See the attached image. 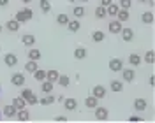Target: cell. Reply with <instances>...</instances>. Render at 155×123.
<instances>
[{
	"mask_svg": "<svg viewBox=\"0 0 155 123\" xmlns=\"http://www.w3.org/2000/svg\"><path fill=\"white\" fill-rule=\"evenodd\" d=\"M107 67H109V70H113V72H120V70L124 69V62H122V58H111L109 63H107Z\"/></svg>",
	"mask_w": 155,
	"mask_h": 123,
	"instance_id": "1",
	"label": "cell"
},
{
	"mask_svg": "<svg viewBox=\"0 0 155 123\" xmlns=\"http://www.w3.org/2000/svg\"><path fill=\"white\" fill-rule=\"evenodd\" d=\"M120 72H122V77H124L125 83H132V81L136 79V70L134 69H129V67H127V69H122Z\"/></svg>",
	"mask_w": 155,
	"mask_h": 123,
	"instance_id": "2",
	"label": "cell"
},
{
	"mask_svg": "<svg viewBox=\"0 0 155 123\" xmlns=\"http://www.w3.org/2000/svg\"><path fill=\"white\" fill-rule=\"evenodd\" d=\"M94 111H95V120H99V121H106L107 120V109L106 107H101V105H97V107H94Z\"/></svg>",
	"mask_w": 155,
	"mask_h": 123,
	"instance_id": "3",
	"label": "cell"
},
{
	"mask_svg": "<svg viewBox=\"0 0 155 123\" xmlns=\"http://www.w3.org/2000/svg\"><path fill=\"white\" fill-rule=\"evenodd\" d=\"M106 93H107V90H106V86H102V85H97V86H94V88H92V95H94V97H97L99 100H101V99H104V97H106Z\"/></svg>",
	"mask_w": 155,
	"mask_h": 123,
	"instance_id": "4",
	"label": "cell"
},
{
	"mask_svg": "<svg viewBox=\"0 0 155 123\" xmlns=\"http://www.w3.org/2000/svg\"><path fill=\"white\" fill-rule=\"evenodd\" d=\"M11 83L14 86H23L25 85V74H21V72L12 74V76H11Z\"/></svg>",
	"mask_w": 155,
	"mask_h": 123,
	"instance_id": "5",
	"label": "cell"
},
{
	"mask_svg": "<svg viewBox=\"0 0 155 123\" xmlns=\"http://www.w3.org/2000/svg\"><path fill=\"white\" fill-rule=\"evenodd\" d=\"M124 28V27H122V23H120V21H118V19H113V21H109V25H107V30H109V32H111V34H120V30Z\"/></svg>",
	"mask_w": 155,
	"mask_h": 123,
	"instance_id": "6",
	"label": "cell"
},
{
	"mask_svg": "<svg viewBox=\"0 0 155 123\" xmlns=\"http://www.w3.org/2000/svg\"><path fill=\"white\" fill-rule=\"evenodd\" d=\"M4 63L7 67H14L16 63H18V57L14 55V53H7L5 57H4Z\"/></svg>",
	"mask_w": 155,
	"mask_h": 123,
	"instance_id": "7",
	"label": "cell"
},
{
	"mask_svg": "<svg viewBox=\"0 0 155 123\" xmlns=\"http://www.w3.org/2000/svg\"><path fill=\"white\" fill-rule=\"evenodd\" d=\"M65 27H67V30H71L72 34H76L78 30L81 28V23H79V19L78 18H74V19H69V23L65 25Z\"/></svg>",
	"mask_w": 155,
	"mask_h": 123,
	"instance_id": "8",
	"label": "cell"
},
{
	"mask_svg": "<svg viewBox=\"0 0 155 123\" xmlns=\"http://www.w3.org/2000/svg\"><path fill=\"white\" fill-rule=\"evenodd\" d=\"M120 35H122V39H124L125 42H130V40L134 39V30L132 28H122L120 30Z\"/></svg>",
	"mask_w": 155,
	"mask_h": 123,
	"instance_id": "9",
	"label": "cell"
},
{
	"mask_svg": "<svg viewBox=\"0 0 155 123\" xmlns=\"http://www.w3.org/2000/svg\"><path fill=\"white\" fill-rule=\"evenodd\" d=\"M16 118H18L19 121H30V113L27 111V107L18 109V111H16Z\"/></svg>",
	"mask_w": 155,
	"mask_h": 123,
	"instance_id": "10",
	"label": "cell"
},
{
	"mask_svg": "<svg viewBox=\"0 0 155 123\" xmlns=\"http://www.w3.org/2000/svg\"><path fill=\"white\" fill-rule=\"evenodd\" d=\"M55 102H57V97H53L51 93H46L42 99H39V104H42V105H51Z\"/></svg>",
	"mask_w": 155,
	"mask_h": 123,
	"instance_id": "11",
	"label": "cell"
},
{
	"mask_svg": "<svg viewBox=\"0 0 155 123\" xmlns=\"http://www.w3.org/2000/svg\"><path fill=\"white\" fill-rule=\"evenodd\" d=\"M115 18L118 19L120 23H125V21H129V18H130V16H129V9H120L118 12H116Z\"/></svg>",
	"mask_w": 155,
	"mask_h": 123,
	"instance_id": "12",
	"label": "cell"
},
{
	"mask_svg": "<svg viewBox=\"0 0 155 123\" xmlns=\"http://www.w3.org/2000/svg\"><path fill=\"white\" fill-rule=\"evenodd\" d=\"M64 105L67 111H76L78 109V100L76 99H64Z\"/></svg>",
	"mask_w": 155,
	"mask_h": 123,
	"instance_id": "13",
	"label": "cell"
},
{
	"mask_svg": "<svg viewBox=\"0 0 155 123\" xmlns=\"http://www.w3.org/2000/svg\"><path fill=\"white\" fill-rule=\"evenodd\" d=\"M109 88H111V92L120 93V92H124V83H122V81H118V79H113V81L109 83Z\"/></svg>",
	"mask_w": 155,
	"mask_h": 123,
	"instance_id": "14",
	"label": "cell"
},
{
	"mask_svg": "<svg viewBox=\"0 0 155 123\" xmlns=\"http://www.w3.org/2000/svg\"><path fill=\"white\" fill-rule=\"evenodd\" d=\"M21 42H23L25 46L32 47L34 44H35V37H34L32 34H25V35H21Z\"/></svg>",
	"mask_w": 155,
	"mask_h": 123,
	"instance_id": "15",
	"label": "cell"
},
{
	"mask_svg": "<svg viewBox=\"0 0 155 123\" xmlns=\"http://www.w3.org/2000/svg\"><path fill=\"white\" fill-rule=\"evenodd\" d=\"M16 111H18V109L12 104H7V105H4V111H2V113L5 114L7 118H14V116H16Z\"/></svg>",
	"mask_w": 155,
	"mask_h": 123,
	"instance_id": "16",
	"label": "cell"
},
{
	"mask_svg": "<svg viewBox=\"0 0 155 123\" xmlns=\"http://www.w3.org/2000/svg\"><path fill=\"white\" fill-rule=\"evenodd\" d=\"M85 105H87L88 109H94V107H97V105H99V99H97V97H94V95H90V97H87V99H85Z\"/></svg>",
	"mask_w": 155,
	"mask_h": 123,
	"instance_id": "17",
	"label": "cell"
},
{
	"mask_svg": "<svg viewBox=\"0 0 155 123\" xmlns=\"http://www.w3.org/2000/svg\"><path fill=\"white\" fill-rule=\"evenodd\" d=\"M87 55H88V51H87V47H76L74 49V58L76 60H83V58H87Z\"/></svg>",
	"mask_w": 155,
	"mask_h": 123,
	"instance_id": "18",
	"label": "cell"
},
{
	"mask_svg": "<svg viewBox=\"0 0 155 123\" xmlns=\"http://www.w3.org/2000/svg\"><path fill=\"white\" fill-rule=\"evenodd\" d=\"M146 107H148V102H146L145 99H136L134 100V109L136 111H145Z\"/></svg>",
	"mask_w": 155,
	"mask_h": 123,
	"instance_id": "19",
	"label": "cell"
},
{
	"mask_svg": "<svg viewBox=\"0 0 155 123\" xmlns=\"http://www.w3.org/2000/svg\"><path fill=\"white\" fill-rule=\"evenodd\" d=\"M118 11H120V5L115 4V2H111V4L106 7V14H107V16H116V12H118Z\"/></svg>",
	"mask_w": 155,
	"mask_h": 123,
	"instance_id": "20",
	"label": "cell"
},
{
	"mask_svg": "<svg viewBox=\"0 0 155 123\" xmlns=\"http://www.w3.org/2000/svg\"><path fill=\"white\" fill-rule=\"evenodd\" d=\"M19 25H21V23H19V21H16V19H9V21L5 23V28L9 30V32H18Z\"/></svg>",
	"mask_w": 155,
	"mask_h": 123,
	"instance_id": "21",
	"label": "cell"
},
{
	"mask_svg": "<svg viewBox=\"0 0 155 123\" xmlns=\"http://www.w3.org/2000/svg\"><path fill=\"white\" fill-rule=\"evenodd\" d=\"M141 21H143L145 25H152V23H153V12H152V11L143 12V14H141Z\"/></svg>",
	"mask_w": 155,
	"mask_h": 123,
	"instance_id": "22",
	"label": "cell"
},
{
	"mask_svg": "<svg viewBox=\"0 0 155 123\" xmlns=\"http://www.w3.org/2000/svg\"><path fill=\"white\" fill-rule=\"evenodd\" d=\"M41 83H42V85H41L42 93H51V92H53V85H55V83H51L48 79H44V81H41Z\"/></svg>",
	"mask_w": 155,
	"mask_h": 123,
	"instance_id": "23",
	"label": "cell"
},
{
	"mask_svg": "<svg viewBox=\"0 0 155 123\" xmlns=\"http://www.w3.org/2000/svg\"><path fill=\"white\" fill-rule=\"evenodd\" d=\"M57 83H58V86H64V88H67V86L71 85V77L65 76V74H60V76H58V79H57Z\"/></svg>",
	"mask_w": 155,
	"mask_h": 123,
	"instance_id": "24",
	"label": "cell"
},
{
	"mask_svg": "<svg viewBox=\"0 0 155 123\" xmlns=\"http://www.w3.org/2000/svg\"><path fill=\"white\" fill-rule=\"evenodd\" d=\"M12 105H14L16 109H23V107H27V100L19 95V97H16V99L12 100Z\"/></svg>",
	"mask_w": 155,
	"mask_h": 123,
	"instance_id": "25",
	"label": "cell"
},
{
	"mask_svg": "<svg viewBox=\"0 0 155 123\" xmlns=\"http://www.w3.org/2000/svg\"><path fill=\"white\" fill-rule=\"evenodd\" d=\"M28 58H30V60H35V62H39V60L42 58V55H41V51H39V49H35V47H30Z\"/></svg>",
	"mask_w": 155,
	"mask_h": 123,
	"instance_id": "26",
	"label": "cell"
},
{
	"mask_svg": "<svg viewBox=\"0 0 155 123\" xmlns=\"http://www.w3.org/2000/svg\"><path fill=\"white\" fill-rule=\"evenodd\" d=\"M32 74L35 77V81H44V79H46V70H44V69H39L37 67V70H34Z\"/></svg>",
	"mask_w": 155,
	"mask_h": 123,
	"instance_id": "27",
	"label": "cell"
},
{
	"mask_svg": "<svg viewBox=\"0 0 155 123\" xmlns=\"http://www.w3.org/2000/svg\"><path fill=\"white\" fill-rule=\"evenodd\" d=\"M129 63L134 65V67H137L139 63H141V57H139L137 53H130V55H129Z\"/></svg>",
	"mask_w": 155,
	"mask_h": 123,
	"instance_id": "28",
	"label": "cell"
},
{
	"mask_svg": "<svg viewBox=\"0 0 155 123\" xmlns=\"http://www.w3.org/2000/svg\"><path fill=\"white\" fill-rule=\"evenodd\" d=\"M58 76H60V72H58V70H46V79L51 81V83H57Z\"/></svg>",
	"mask_w": 155,
	"mask_h": 123,
	"instance_id": "29",
	"label": "cell"
},
{
	"mask_svg": "<svg viewBox=\"0 0 155 123\" xmlns=\"http://www.w3.org/2000/svg\"><path fill=\"white\" fill-rule=\"evenodd\" d=\"M39 9L42 11L44 14L49 12V11H51V2H49V0H41V2H39Z\"/></svg>",
	"mask_w": 155,
	"mask_h": 123,
	"instance_id": "30",
	"label": "cell"
},
{
	"mask_svg": "<svg viewBox=\"0 0 155 123\" xmlns=\"http://www.w3.org/2000/svg\"><path fill=\"white\" fill-rule=\"evenodd\" d=\"M85 14H87V11H85V7H81V5H76V7H74V11H72V16H74V18H83V16H85Z\"/></svg>",
	"mask_w": 155,
	"mask_h": 123,
	"instance_id": "31",
	"label": "cell"
},
{
	"mask_svg": "<svg viewBox=\"0 0 155 123\" xmlns=\"http://www.w3.org/2000/svg\"><path fill=\"white\" fill-rule=\"evenodd\" d=\"M106 39V35H104V32H101V30H95L94 34H92V40L94 42H102Z\"/></svg>",
	"mask_w": 155,
	"mask_h": 123,
	"instance_id": "32",
	"label": "cell"
},
{
	"mask_svg": "<svg viewBox=\"0 0 155 123\" xmlns=\"http://www.w3.org/2000/svg\"><path fill=\"white\" fill-rule=\"evenodd\" d=\"M34 70H37V62L35 60H28L25 63V72H34Z\"/></svg>",
	"mask_w": 155,
	"mask_h": 123,
	"instance_id": "33",
	"label": "cell"
},
{
	"mask_svg": "<svg viewBox=\"0 0 155 123\" xmlns=\"http://www.w3.org/2000/svg\"><path fill=\"white\" fill-rule=\"evenodd\" d=\"M107 14H106V7L104 5H99V7H95V18L97 19H102V18H106Z\"/></svg>",
	"mask_w": 155,
	"mask_h": 123,
	"instance_id": "34",
	"label": "cell"
},
{
	"mask_svg": "<svg viewBox=\"0 0 155 123\" xmlns=\"http://www.w3.org/2000/svg\"><path fill=\"white\" fill-rule=\"evenodd\" d=\"M69 19H71V18H69L67 14H58V16H57V23H58V25H62V27H65V25L69 23Z\"/></svg>",
	"mask_w": 155,
	"mask_h": 123,
	"instance_id": "35",
	"label": "cell"
},
{
	"mask_svg": "<svg viewBox=\"0 0 155 123\" xmlns=\"http://www.w3.org/2000/svg\"><path fill=\"white\" fill-rule=\"evenodd\" d=\"M143 60H145L146 63H153V62H155V53L152 51V49H150V51H146V53H145V58H143Z\"/></svg>",
	"mask_w": 155,
	"mask_h": 123,
	"instance_id": "36",
	"label": "cell"
},
{
	"mask_svg": "<svg viewBox=\"0 0 155 123\" xmlns=\"http://www.w3.org/2000/svg\"><path fill=\"white\" fill-rule=\"evenodd\" d=\"M14 19H16V21H19V23H27V21H28L23 11H18V12H16V18H14Z\"/></svg>",
	"mask_w": 155,
	"mask_h": 123,
	"instance_id": "37",
	"label": "cell"
},
{
	"mask_svg": "<svg viewBox=\"0 0 155 123\" xmlns=\"http://www.w3.org/2000/svg\"><path fill=\"white\" fill-rule=\"evenodd\" d=\"M120 9H130V5H132V0H120Z\"/></svg>",
	"mask_w": 155,
	"mask_h": 123,
	"instance_id": "38",
	"label": "cell"
},
{
	"mask_svg": "<svg viewBox=\"0 0 155 123\" xmlns=\"http://www.w3.org/2000/svg\"><path fill=\"white\" fill-rule=\"evenodd\" d=\"M32 93H34V92H32L30 88H23V90H21V97H23L25 100H28V99H30V95H32Z\"/></svg>",
	"mask_w": 155,
	"mask_h": 123,
	"instance_id": "39",
	"label": "cell"
},
{
	"mask_svg": "<svg viewBox=\"0 0 155 123\" xmlns=\"http://www.w3.org/2000/svg\"><path fill=\"white\" fill-rule=\"evenodd\" d=\"M37 102H39V99H37V95H35V93H32V95H30V99H28V100H27V105H34V104H37Z\"/></svg>",
	"mask_w": 155,
	"mask_h": 123,
	"instance_id": "40",
	"label": "cell"
},
{
	"mask_svg": "<svg viewBox=\"0 0 155 123\" xmlns=\"http://www.w3.org/2000/svg\"><path fill=\"white\" fill-rule=\"evenodd\" d=\"M21 11L25 12V16H27V19H28V21H30L32 18H34V11L30 9V7H25V9H21Z\"/></svg>",
	"mask_w": 155,
	"mask_h": 123,
	"instance_id": "41",
	"label": "cell"
},
{
	"mask_svg": "<svg viewBox=\"0 0 155 123\" xmlns=\"http://www.w3.org/2000/svg\"><path fill=\"white\" fill-rule=\"evenodd\" d=\"M129 121H143L141 116H129Z\"/></svg>",
	"mask_w": 155,
	"mask_h": 123,
	"instance_id": "42",
	"label": "cell"
},
{
	"mask_svg": "<svg viewBox=\"0 0 155 123\" xmlns=\"http://www.w3.org/2000/svg\"><path fill=\"white\" fill-rule=\"evenodd\" d=\"M111 2H113V0H101V5H104V7H107V5H109Z\"/></svg>",
	"mask_w": 155,
	"mask_h": 123,
	"instance_id": "43",
	"label": "cell"
},
{
	"mask_svg": "<svg viewBox=\"0 0 155 123\" xmlns=\"http://www.w3.org/2000/svg\"><path fill=\"white\" fill-rule=\"evenodd\" d=\"M55 121H67V118H65V116H57Z\"/></svg>",
	"mask_w": 155,
	"mask_h": 123,
	"instance_id": "44",
	"label": "cell"
},
{
	"mask_svg": "<svg viewBox=\"0 0 155 123\" xmlns=\"http://www.w3.org/2000/svg\"><path fill=\"white\" fill-rule=\"evenodd\" d=\"M5 5H9V0H0V7H5Z\"/></svg>",
	"mask_w": 155,
	"mask_h": 123,
	"instance_id": "45",
	"label": "cell"
},
{
	"mask_svg": "<svg viewBox=\"0 0 155 123\" xmlns=\"http://www.w3.org/2000/svg\"><path fill=\"white\" fill-rule=\"evenodd\" d=\"M146 4H148V5H153V4H155V0H146Z\"/></svg>",
	"mask_w": 155,
	"mask_h": 123,
	"instance_id": "46",
	"label": "cell"
},
{
	"mask_svg": "<svg viewBox=\"0 0 155 123\" xmlns=\"http://www.w3.org/2000/svg\"><path fill=\"white\" fill-rule=\"evenodd\" d=\"M21 2H23L25 5H28V4H30V2H32V0H21Z\"/></svg>",
	"mask_w": 155,
	"mask_h": 123,
	"instance_id": "47",
	"label": "cell"
},
{
	"mask_svg": "<svg viewBox=\"0 0 155 123\" xmlns=\"http://www.w3.org/2000/svg\"><path fill=\"white\" fill-rule=\"evenodd\" d=\"M78 2H90V0H78Z\"/></svg>",
	"mask_w": 155,
	"mask_h": 123,
	"instance_id": "48",
	"label": "cell"
},
{
	"mask_svg": "<svg viewBox=\"0 0 155 123\" xmlns=\"http://www.w3.org/2000/svg\"><path fill=\"white\" fill-rule=\"evenodd\" d=\"M139 2H141V4H145V2H146V0H139Z\"/></svg>",
	"mask_w": 155,
	"mask_h": 123,
	"instance_id": "49",
	"label": "cell"
},
{
	"mask_svg": "<svg viewBox=\"0 0 155 123\" xmlns=\"http://www.w3.org/2000/svg\"><path fill=\"white\" fill-rule=\"evenodd\" d=\"M69 2H78V0H69Z\"/></svg>",
	"mask_w": 155,
	"mask_h": 123,
	"instance_id": "50",
	"label": "cell"
},
{
	"mask_svg": "<svg viewBox=\"0 0 155 123\" xmlns=\"http://www.w3.org/2000/svg\"><path fill=\"white\" fill-rule=\"evenodd\" d=\"M0 32H2V25H0Z\"/></svg>",
	"mask_w": 155,
	"mask_h": 123,
	"instance_id": "51",
	"label": "cell"
},
{
	"mask_svg": "<svg viewBox=\"0 0 155 123\" xmlns=\"http://www.w3.org/2000/svg\"><path fill=\"white\" fill-rule=\"evenodd\" d=\"M0 120H2V113H0Z\"/></svg>",
	"mask_w": 155,
	"mask_h": 123,
	"instance_id": "52",
	"label": "cell"
}]
</instances>
